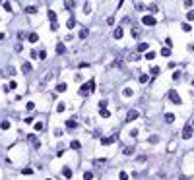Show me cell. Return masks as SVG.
Listing matches in <instances>:
<instances>
[{
  "label": "cell",
  "mask_w": 194,
  "mask_h": 180,
  "mask_svg": "<svg viewBox=\"0 0 194 180\" xmlns=\"http://www.w3.org/2000/svg\"><path fill=\"white\" fill-rule=\"evenodd\" d=\"M93 89H95V79H89V81H88L85 85H82V87H80V95H82V97H85V95H89V93H91Z\"/></svg>",
  "instance_id": "cell-1"
},
{
  "label": "cell",
  "mask_w": 194,
  "mask_h": 180,
  "mask_svg": "<svg viewBox=\"0 0 194 180\" xmlns=\"http://www.w3.org/2000/svg\"><path fill=\"white\" fill-rule=\"evenodd\" d=\"M192 134H194L192 124H186V126L182 128V140H190V137H192Z\"/></svg>",
  "instance_id": "cell-2"
},
{
  "label": "cell",
  "mask_w": 194,
  "mask_h": 180,
  "mask_svg": "<svg viewBox=\"0 0 194 180\" xmlns=\"http://www.w3.org/2000/svg\"><path fill=\"white\" fill-rule=\"evenodd\" d=\"M142 22H144V25H155V23H157V19L153 18V16H144V18H142Z\"/></svg>",
  "instance_id": "cell-3"
},
{
  "label": "cell",
  "mask_w": 194,
  "mask_h": 180,
  "mask_svg": "<svg viewBox=\"0 0 194 180\" xmlns=\"http://www.w3.org/2000/svg\"><path fill=\"white\" fill-rule=\"evenodd\" d=\"M169 99H171L175 105H181V97H179V93H177V91H169Z\"/></svg>",
  "instance_id": "cell-4"
},
{
  "label": "cell",
  "mask_w": 194,
  "mask_h": 180,
  "mask_svg": "<svg viewBox=\"0 0 194 180\" xmlns=\"http://www.w3.org/2000/svg\"><path fill=\"white\" fill-rule=\"evenodd\" d=\"M138 118V110H130V112L126 114V120L128 122H132V120H136Z\"/></svg>",
  "instance_id": "cell-5"
},
{
  "label": "cell",
  "mask_w": 194,
  "mask_h": 180,
  "mask_svg": "<svg viewBox=\"0 0 194 180\" xmlns=\"http://www.w3.org/2000/svg\"><path fill=\"white\" fill-rule=\"evenodd\" d=\"M117 140V137L115 136H109V137H103V140H101V145H111V143H113V141H115Z\"/></svg>",
  "instance_id": "cell-6"
},
{
  "label": "cell",
  "mask_w": 194,
  "mask_h": 180,
  "mask_svg": "<svg viewBox=\"0 0 194 180\" xmlns=\"http://www.w3.org/2000/svg\"><path fill=\"white\" fill-rule=\"evenodd\" d=\"M163 118H165V122H167V124H171V122H175V114H173V112H167Z\"/></svg>",
  "instance_id": "cell-7"
},
{
  "label": "cell",
  "mask_w": 194,
  "mask_h": 180,
  "mask_svg": "<svg viewBox=\"0 0 194 180\" xmlns=\"http://www.w3.org/2000/svg\"><path fill=\"white\" fill-rule=\"evenodd\" d=\"M27 41H29V43H37V41H39V35H37V33H29V35H27Z\"/></svg>",
  "instance_id": "cell-8"
},
{
  "label": "cell",
  "mask_w": 194,
  "mask_h": 180,
  "mask_svg": "<svg viewBox=\"0 0 194 180\" xmlns=\"http://www.w3.org/2000/svg\"><path fill=\"white\" fill-rule=\"evenodd\" d=\"M62 176H64V178H72V171H70V167H64V168H62Z\"/></svg>",
  "instance_id": "cell-9"
},
{
  "label": "cell",
  "mask_w": 194,
  "mask_h": 180,
  "mask_svg": "<svg viewBox=\"0 0 194 180\" xmlns=\"http://www.w3.org/2000/svg\"><path fill=\"white\" fill-rule=\"evenodd\" d=\"M64 124H66V128H68V130H74V128L78 126V122H76V120H66Z\"/></svg>",
  "instance_id": "cell-10"
},
{
  "label": "cell",
  "mask_w": 194,
  "mask_h": 180,
  "mask_svg": "<svg viewBox=\"0 0 194 180\" xmlns=\"http://www.w3.org/2000/svg\"><path fill=\"white\" fill-rule=\"evenodd\" d=\"M113 37H115V39H120V37H122V27H117V29L113 31Z\"/></svg>",
  "instance_id": "cell-11"
},
{
  "label": "cell",
  "mask_w": 194,
  "mask_h": 180,
  "mask_svg": "<svg viewBox=\"0 0 194 180\" xmlns=\"http://www.w3.org/2000/svg\"><path fill=\"white\" fill-rule=\"evenodd\" d=\"M56 52H58V54H64V52H66V47H64V43H58V45H56Z\"/></svg>",
  "instance_id": "cell-12"
},
{
  "label": "cell",
  "mask_w": 194,
  "mask_h": 180,
  "mask_svg": "<svg viewBox=\"0 0 194 180\" xmlns=\"http://www.w3.org/2000/svg\"><path fill=\"white\" fill-rule=\"evenodd\" d=\"M22 72H25V74L31 72V64H29V62H23V64H22Z\"/></svg>",
  "instance_id": "cell-13"
},
{
  "label": "cell",
  "mask_w": 194,
  "mask_h": 180,
  "mask_svg": "<svg viewBox=\"0 0 194 180\" xmlns=\"http://www.w3.org/2000/svg\"><path fill=\"white\" fill-rule=\"evenodd\" d=\"M138 50H140V52H148V43H140V45H138Z\"/></svg>",
  "instance_id": "cell-14"
},
{
  "label": "cell",
  "mask_w": 194,
  "mask_h": 180,
  "mask_svg": "<svg viewBox=\"0 0 194 180\" xmlns=\"http://www.w3.org/2000/svg\"><path fill=\"white\" fill-rule=\"evenodd\" d=\"M99 114H101V118H109L111 116V112L107 109H99Z\"/></svg>",
  "instance_id": "cell-15"
},
{
  "label": "cell",
  "mask_w": 194,
  "mask_h": 180,
  "mask_svg": "<svg viewBox=\"0 0 194 180\" xmlns=\"http://www.w3.org/2000/svg\"><path fill=\"white\" fill-rule=\"evenodd\" d=\"M74 25H76V19H74V18H68L66 27H68V29H74Z\"/></svg>",
  "instance_id": "cell-16"
},
{
  "label": "cell",
  "mask_w": 194,
  "mask_h": 180,
  "mask_svg": "<svg viewBox=\"0 0 194 180\" xmlns=\"http://www.w3.org/2000/svg\"><path fill=\"white\" fill-rule=\"evenodd\" d=\"M159 54H161V56H171V48H169V47L161 48V52H159Z\"/></svg>",
  "instance_id": "cell-17"
},
{
  "label": "cell",
  "mask_w": 194,
  "mask_h": 180,
  "mask_svg": "<svg viewBox=\"0 0 194 180\" xmlns=\"http://www.w3.org/2000/svg\"><path fill=\"white\" fill-rule=\"evenodd\" d=\"M64 6H66L68 10H72V8L76 6V2H74V0H64Z\"/></svg>",
  "instance_id": "cell-18"
},
{
  "label": "cell",
  "mask_w": 194,
  "mask_h": 180,
  "mask_svg": "<svg viewBox=\"0 0 194 180\" xmlns=\"http://www.w3.org/2000/svg\"><path fill=\"white\" fill-rule=\"evenodd\" d=\"M130 33H132V39H140V35H142V31H140V29H132Z\"/></svg>",
  "instance_id": "cell-19"
},
{
  "label": "cell",
  "mask_w": 194,
  "mask_h": 180,
  "mask_svg": "<svg viewBox=\"0 0 194 180\" xmlns=\"http://www.w3.org/2000/svg\"><path fill=\"white\" fill-rule=\"evenodd\" d=\"M70 147H72V149H76V151H78L80 147H82V143H80L78 140H74V141H72V143H70Z\"/></svg>",
  "instance_id": "cell-20"
},
{
  "label": "cell",
  "mask_w": 194,
  "mask_h": 180,
  "mask_svg": "<svg viewBox=\"0 0 194 180\" xmlns=\"http://www.w3.org/2000/svg\"><path fill=\"white\" fill-rule=\"evenodd\" d=\"M25 14H37L35 6H25Z\"/></svg>",
  "instance_id": "cell-21"
},
{
  "label": "cell",
  "mask_w": 194,
  "mask_h": 180,
  "mask_svg": "<svg viewBox=\"0 0 194 180\" xmlns=\"http://www.w3.org/2000/svg\"><path fill=\"white\" fill-rule=\"evenodd\" d=\"M155 58V52L153 50H148V52H146V60H153Z\"/></svg>",
  "instance_id": "cell-22"
},
{
  "label": "cell",
  "mask_w": 194,
  "mask_h": 180,
  "mask_svg": "<svg viewBox=\"0 0 194 180\" xmlns=\"http://www.w3.org/2000/svg\"><path fill=\"white\" fill-rule=\"evenodd\" d=\"M10 128V122L8 120H2V122H0V130H8Z\"/></svg>",
  "instance_id": "cell-23"
},
{
  "label": "cell",
  "mask_w": 194,
  "mask_h": 180,
  "mask_svg": "<svg viewBox=\"0 0 194 180\" xmlns=\"http://www.w3.org/2000/svg\"><path fill=\"white\" fill-rule=\"evenodd\" d=\"M56 91H58V93L66 91V83H58V85H56Z\"/></svg>",
  "instance_id": "cell-24"
},
{
  "label": "cell",
  "mask_w": 194,
  "mask_h": 180,
  "mask_svg": "<svg viewBox=\"0 0 194 180\" xmlns=\"http://www.w3.org/2000/svg\"><path fill=\"white\" fill-rule=\"evenodd\" d=\"M35 130H37V132H43V130H45V124L43 122H37L35 124Z\"/></svg>",
  "instance_id": "cell-25"
},
{
  "label": "cell",
  "mask_w": 194,
  "mask_h": 180,
  "mask_svg": "<svg viewBox=\"0 0 194 180\" xmlns=\"http://www.w3.org/2000/svg\"><path fill=\"white\" fill-rule=\"evenodd\" d=\"M132 93H134L132 89H130V87H126V89L122 91V95H124V97H132Z\"/></svg>",
  "instance_id": "cell-26"
},
{
  "label": "cell",
  "mask_w": 194,
  "mask_h": 180,
  "mask_svg": "<svg viewBox=\"0 0 194 180\" xmlns=\"http://www.w3.org/2000/svg\"><path fill=\"white\" fill-rule=\"evenodd\" d=\"M48 19H51V22H56V14H54L53 10H48Z\"/></svg>",
  "instance_id": "cell-27"
},
{
  "label": "cell",
  "mask_w": 194,
  "mask_h": 180,
  "mask_svg": "<svg viewBox=\"0 0 194 180\" xmlns=\"http://www.w3.org/2000/svg\"><path fill=\"white\" fill-rule=\"evenodd\" d=\"M157 74H159V68H157V66H153V68L150 70V76L153 78V76H157Z\"/></svg>",
  "instance_id": "cell-28"
},
{
  "label": "cell",
  "mask_w": 194,
  "mask_h": 180,
  "mask_svg": "<svg viewBox=\"0 0 194 180\" xmlns=\"http://www.w3.org/2000/svg\"><path fill=\"white\" fill-rule=\"evenodd\" d=\"M148 79H150V76H148V74H142V76H140V83H146Z\"/></svg>",
  "instance_id": "cell-29"
},
{
  "label": "cell",
  "mask_w": 194,
  "mask_h": 180,
  "mask_svg": "<svg viewBox=\"0 0 194 180\" xmlns=\"http://www.w3.org/2000/svg\"><path fill=\"white\" fill-rule=\"evenodd\" d=\"M186 19H188V22H194V10H190V12L186 14Z\"/></svg>",
  "instance_id": "cell-30"
},
{
  "label": "cell",
  "mask_w": 194,
  "mask_h": 180,
  "mask_svg": "<svg viewBox=\"0 0 194 180\" xmlns=\"http://www.w3.org/2000/svg\"><path fill=\"white\" fill-rule=\"evenodd\" d=\"M78 37H80V39H85V37H88V29H82Z\"/></svg>",
  "instance_id": "cell-31"
},
{
  "label": "cell",
  "mask_w": 194,
  "mask_h": 180,
  "mask_svg": "<svg viewBox=\"0 0 194 180\" xmlns=\"http://www.w3.org/2000/svg\"><path fill=\"white\" fill-rule=\"evenodd\" d=\"M93 178V172H84V180H91Z\"/></svg>",
  "instance_id": "cell-32"
},
{
  "label": "cell",
  "mask_w": 194,
  "mask_h": 180,
  "mask_svg": "<svg viewBox=\"0 0 194 180\" xmlns=\"http://www.w3.org/2000/svg\"><path fill=\"white\" fill-rule=\"evenodd\" d=\"M51 29H53V31H58V22H51Z\"/></svg>",
  "instance_id": "cell-33"
},
{
  "label": "cell",
  "mask_w": 194,
  "mask_h": 180,
  "mask_svg": "<svg viewBox=\"0 0 194 180\" xmlns=\"http://www.w3.org/2000/svg\"><path fill=\"white\" fill-rule=\"evenodd\" d=\"M31 58H33V60H35V58H39V52H37V50H35V48H33V50H31Z\"/></svg>",
  "instance_id": "cell-34"
},
{
  "label": "cell",
  "mask_w": 194,
  "mask_h": 180,
  "mask_svg": "<svg viewBox=\"0 0 194 180\" xmlns=\"http://www.w3.org/2000/svg\"><path fill=\"white\" fill-rule=\"evenodd\" d=\"M157 141H159L157 136H150V143H157Z\"/></svg>",
  "instance_id": "cell-35"
},
{
  "label": "cell",
  "mask_w": 194,
  "mask_h": 180,
  "mask_svg": "<svg viewBox=\"0 0 194 180\" xmlns=\"http://www.w3.org/2000/svg\"><path fill=\"white\" fill-rule=\"evenodd\" d=\"M64 109H66V107H64V103H58V107H56V110H58V112H62Z\"/></svg>",
  "instance_id": "cell-36"
},
{
  "label": "cell",
  "mask_w": 194,
  "mask_h": 180,
  "mask_svg": "<svg viewBox=\"0 0 194 180\" xmlns=\"http://www.w3.org/2000/svg\"><path fill=\"white\" fill-rule=\"evenodd\" d=\"M132 151H134L132 147H124V155H132Z\"/></svg>",
  "instance_id": "cell-37"
},
{
  "label": "cell",
  "mask_w": 194,
  "mask_h": 180,
  "mask_svg": "<svg viewBox=\"0 0 194 180\" xmlns=\"http://www.w3.org/2000/svg\"><path fill=\"white\" fill-rule=\"evenodd\" d=\"M22 172H23V174H33V168H29V167H27V168H23Z\"/></svg>",
  "instance_id": "cell-38"
},
{
  "label": "cell",
  "mask_w": 194,
  "mask_h": 180,
  "mask_svg": "<svg viewBox=\"0 0 194 180\" xmlns=\"http://www.w3.org/2000/svg\"><path fill=\"white\" fill-rule=\"evenodd\" d=\"M190 29H192V27H190V25H188V23H182V31H186V33H188V31H190Z\"/></svg>",
  "instance_id": "cell-39"
},
{
  "label": "cell",
  "mask_w": 194,
  "mask_h": 180,
  "mask_svg": "<svg viewBox=\"0 0 194 180\" xmlns=\"http://www.w3.org/2000/svg\"><path fill=\"white\" fill-rule=\"evenodd\" d=\"M4 10H6V12H12V6H10V2H4Z\"/></svg>",
  "instance_id": "cell-40"
},
{
  "label": "cell",
  "mask_w": 194,
  "mask_h": 180,
  "mask_svg": "<svg viewBox=\"0 0 194 180\" xmlns=\"http://www.w3.org/2000/svg\"><path fill=\"white\" fill-rule=\"evenodd\" d=\"M99 109H107V101L103 99V101H99Z\"/></svg>",
  "instance_id": "cell-41"
},
{
  "label": "cell",
  "mask_w": 194,
  "mask_h": 180,
  "mask_svg": "<svg viewBox=\"0 0 194 180\" xmlns=\"http://www.w3.org/2000/svg\"><path fill=\"white\" fill-rule=\"evenodd\" d=\"M192 4H194L192 0H185V6H186V8H192Z\"/></svg>",
  "instance_id": "cell-42"
},
{
  "label": "cell",
  "mask_w": 194,
  "mask_h": 180,
  "mask_svg": "<svg viewBox=\"0 0 194 180\" xmlns=\"http://www.w3.org/2000/svg\"><path fill=\"white\" fill-rule=\"evenodd\" d=\"M107 23H109V25H113V23H115V18H113V16H109V18H107Z\"/></svg>",
  "instance_id": "cell-43"
},
{
  "label": "cell",
  "mask_w": 194,
  "mask_h": 180,
  "mask_svg": "<svg viewBox=\"0 0 194 180\" xmlns=\"http://www.w3.org/2000/svg\"><path fill=\"white\" fill-rule=\"evenodd\" d=\"M25 109H27V110H33V109H35V105H33V103H27Z\"/></svg>",
  "instance_id": "cell-44"
},
{
  "label": "cell",
  "mask_w": 194,
  "mask_h": 180,
  "mask_svg": "<svg viewBox=\"0 0 194 180\" xmlns=\"http://www.w3.org/2000/svg\"><path fill=\"white\" fill-rule=\"evenodd\" d=\"M119 178H120V180H126V178H128V174H126V172H120Z\"/></svg>",
  "instance_id": "cell-45"
},
{
  "label": "cell",
  "mask_w": 194,
  "mask_h": 180,
  "mask_svg": "<svg viewBox=\"0 0 194 180\" xmlns=\"http://www.w3.org/2000/svg\"><path fill=\"white\" fill-rule=\"evenodd\" d=\"M88 66H89L88 62H80V64H78V68H88Z\"/></svg>",
  "instance_id": "cell-46"
},
{
  "label": "cell",
  "mask_w": 194,
  "mask_h": 180,
  "mask_svg": "<svg viewBox=\"0 0 194 180\" xmlns=\"http://www.w3.org/2000/svg\"><path fill=\"white\" fill-rule=\"evenodd\" d=\"M179 78H181V72H175V74H173V79H175V81H177V79H179Z\"/></svg>",
  "instance_id": "cell-47"
},
{
  "label": "cell",
  "mask_w": 194,
  "mask_h": 180,
  "mask_svg": "<svg viewBox=\"0 0 194 180\" xmlns=\"http://www.w3.org/2000/svg\"><path fill=\"white\" fill-rule=\"evenodd\" d=\"M8 87H10V89H16V87H18V83H16V81H10Z\"/></svg>",
  "instance_id": "cell-48"
},
{
  "label": "cell",
  "mask_w": 194,
  "mask_h": 180,
  "mask_svg": "<svg viewBox=\"0 0 194 180\" xmlns=\"http://www.w3.org/2000/svg\"><path fill=\"white\" fill-rule=\"evenodd\" d=\"M138 136V130H130V137H136Z\"/></svg>",
  "instance_id": "cell-49"
},
{
  "label": "cell",
  "mask_w": 194,
  "mask_h": 180,
  "mask_svg": "<svg viewBox=\"0 0 194 180\" xmlns=\"http://www.w3.org/2000/svg\"><path fill=\"white\" fill-rule=\"evenodd\" d=\"M84 12H85V14H89V12H91V8H89V4H85V6H84Z\"/></svg>",
  "instance_id": "cell-50"
},
{
  "label": "cell",
  "mask_w": 194,
  "mask_h": 180,
  "mask_svg": "<svg viewBox=\"0 0 194 180\" xmlns=\"http://www.w3.org/2000/svg\"><path fill=\"white\" fill-rule=\"evenodd\" d=\"M190 50H194V45H190Z\"/></svg>",
  "instance_id": "cell-51"
},
{
  "label": "cell",
  "mask_w": 194,
  "mask_h": 180,
  "mask_svg": "<svg viewBox=\"0 0 194 180\" xmlns=\"http://www.w3.org/2000/svg\"><path fill=\"white\" fill-rule=\"evenodd\" d=\"M192 128H194V122H192Z\"/></svg>",
  "instance_id": "cell-52"
}]
</instances>
